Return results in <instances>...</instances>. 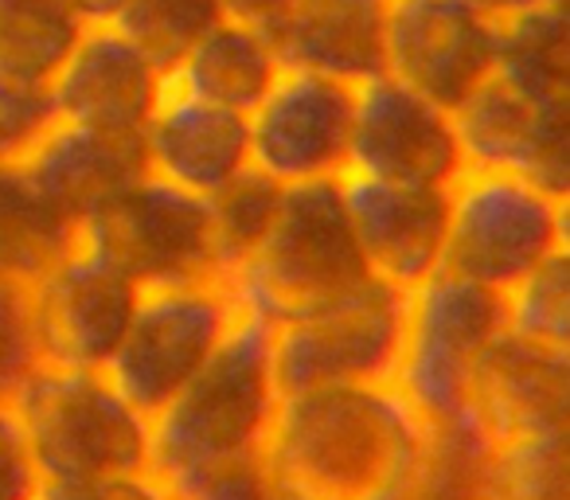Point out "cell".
<instances>
[{
	"mask_svg": "<svg viewBox=\"0 0 570 500\" xmlns=\"http://www.w3.org/2000/svg\"><path fill=\"white\" fill-rule=\"evenodd\" d=\"M356 87L302 67H282L274 87L246 114L250 168L282 188L341 180L348 173V137Z\"/></svg>",
	"mask_w": 570,
	"mask_h": 500,
	"instance_id": "11",
	"label": "cell"
},
{
	"mask_svg": "<svg viewBox=\"0 0 570 500\" xmlns=\"http://www.w3.org/2000/svg\"><path fill=\"white\" fill-rule=\"evenodd\" d=\"M20 173L59 219L79 227L87 215L141 180L149 165L141 134H102L71 121H51L24 153Z\"/></svg>",
	"mask_w": 570,
	"mask_h": 500,
	"instance_id": "18",
	"label": "cell"
},
{
	"mask_svg": "<svg viewBox=\"0 0 570 500\" xmlns=\"http://www.w3.org/2000/svg\"><path fill=\"white\" fill-rule=\"evenodd\" d=\"M348 173L414 188H450L465 173L453 114L391 79L387 71L360 82Z\"/></svg>",
	"mask_w": 570,
	"mask_h": 500,
	"instance_id": "13",
	"label": "cell"
},
{
	"mask_svg": "<svg viewBox=\"0 0 570 500\" xmlns=\"http://www.w3.org/2000/svg\"><path fill=\"white\" fill-rule=\"evenodd\" d=\"M75 243L137 290L215 278L207 199L149 173L87 215Z\"/></svg>",
	"mask_w": 570,
	"mask_h": 500,
	"instance_id": "7",
	"label": "cell"
},
{
	"mask_svg": "<svg viewBox=\"0 0 570 500\" xmlns=\"http://www.w3.org/2000/svg\"><path fill=\"white\" fill-rule=\"evenodd\" d=\"M274 56L282 67L352 87L375 79L383 75V0H294Z\"/></svg>",
	"mask_w": 570,
	"mask_h": 500,
	"instance_id": "20",
	"label": "cell"
},
{
	"mask_svg": "<svg viewBox=\"0 0 570 500\" xmlns=\"http://www.w3.org/2000/svg\"><path fill=\"white\" fill-rule=\"evenodd\" d=\"M277 204H282V184L262 176L258 168H243L235 180L207 196L215 278L227 282L258 251L277 215Z\"/></svg>",
	"mask_w": 570,
	"mask_h": 500,
	"instance_id": "25",
	"label": "cell"
},
{
	"mask_svg": "<svg viewBox=\"0 0 570 500\" xmlns=\"http://www.w3.org/2000/svg\"><path fill=\"white\" fill-rule=\"evenodd\" d=\"M40 500H173V492L153 469H134L79 481H43Z\"/></svg>",
	"mask_w": 570,
	"mask_h": 500,
	"instance_id": "31",
	"label": "cell"
},
{
	"mask_svg": "<svg viewBox=\"0 0 570 500\" xmlns=\"http://www.w3.org/2000/svg\"><path fill=\"white\" fill-rule=\"evenodd\" d=\"M141 290L79 243L24 286L36 364L106 372Z\"/></svg>",
	"mask_w": 570,
	"mask_h": 500,
	"instance_id": "10",
	"label": "cell"
},
{
	"mask_svg": "<svg viewBox=\"0 0 570 500\" xmlns=\"http://www.w3.org/2000/svg\"><path fill=\"white\" fill-rule=\"evenodd\" d=\"M481 500H570L567 430L481 453Z\"/></svg>",
	"mask_w": 570,
	"mask_h": 500,
	"instance_id": "26",
	"label": "cell"
},
{
	"mask_svg": "<svg viewBox=\"0 0 570 500\" xmlns=\"http://www.w3.org/2000/svg\"><path fill=\"white\" fill-rule=\"evenodd\" d=\"M223 20L219 0H121L114 24L134 48H141L160 71H173L180 56Z\"/></svg>",
	"mask_w": 570,
	"mask_h": 500,
	"instance_id": "27",
	"label": "cell"
},
{
	"mask_svg": "<svg viewBox=\"0 0 570 500\" xmlns=\"http://www.w3.org/2000/svg\"><path fill=\"white\" fill-rule=\"evenodd\" d=\"M9 403L32 445L43 481H79L149 469V414L106 372L36 364L12 383Z\"/></svg>",
	"mask_w": 570,
	"mask_h": 500,
	"instance_id": "4",
	"label": "cell"
},
{
	"mask_svg": "<svg viewBox=\"0 0 570 500\" xmlns=\"http://www.w3.org/2000/svg\"><path fill=\"white\" fill-rule=\"evenodd\" d=\"M504 329L551 349H570V246L504 290Z\"/></svg>",
	"mask_w": 570,
	"mask_h": 500,
	"instance_id": "28",
	"label": "cell"
},
{
	"mask_svg": "<svg viewBox=\"0 0 570 500\" xmlns=\"http://www.w3.org/2000/svg\"><path fill=\"white\" fill-rule=\"evenodd\" d=\"M141 149L149 176L176 184L191 196H212L223 184L250 168L246 114L199 102L165 82L153 118L141 129Z\"/></svg>",
	"mask_w": 570,
	"mask_h": 500,
	"instance_id": "19",
	"label": "cell"
},
{
	"mask_svg": "<svg viewBox=\"0 0 570 500\" xmlns=\"http://www.w3.org/2000/svg\"><path fill=\"white\" fill-rule=\"evenodd\" d=\"M406 290L372 278L336 302L274 329L269 360L282 395L336 383H380L395 375Z\"/></svg>",
	"mask_w": 570,
	"mask_h": 500,
	"instance_id": "9",
	"label": "cell"
},
{
	"mask_svg": "<svg viewBox=\"0 0 570 500\" xmlns=\"http://www.w3.org/2000/svg\"><path fill=\"white\" fill-rule=\"evenodd\" d=\"M71 246V223L36 196L20 165H0V278L28 286Z\"/></svg>",
	"mask_w": 570,
	"mask_h": 500,
	"instance_id": "24",
	"label": "cell"
},
{
	"mask_svg": "<svg viewBox=\"0 0 570 500\" xmlns=\"http://www.w3.org/2000/svg\"><path fill=\"white\" fill-rule=\"evenodd\" d=\"M277 71H282V63L262 36L246 32L230 20H219L184 51L180 63L165 75V82L180 95L199 98V102L250 114L262 102V95L274 87Z\"/></svg>",
	"mask_w": 570,
	"mask_h": 500,
	"instance_id": "21",
	"label": "cell"
},
{
	"mask_svg": "<svg viewBox=\"0 0 570 500\" xmlns=\"http://www.w3.org/2000/svg\"><path fill=\"white\" fill-rule=\"evenodd\" d=\"M235 321L238 305L219 278L141 290L106 375L137 411L157 414L215 356Z\"/></svg>",
	"mask_w": 570,
	"mask_h": 500,
	"instance_id": "8",
	"label": "cell"
},
{
	"mask_svg": "<svg viewBox=\"0 0 570 500\" xmlns=\"http://www.w3.org/2000/svg\"><path fill=\"white\" fill-rule=\"evenodd\" d=\"M341 192L372 278L414 290L442 271L450 188H414L344 173Z\"/></svg>",
	"mask_w": 570,
	"mask_h": 500,
	"instance_id": "17",
	"label": "cell"
},
{
	"mask_svg": "<svg viewBox=\"0 0 570 500\" xmlns=\"http://www.w3.org/2000/svg\"><path fill=\"white\" fill-rule=\"evenodd\" d=\"M43 477L20 427L17 406L0 395V500H40Z\"/></svg>",
	"mask_w": 570,
	"mask_h": 500,
	"instance_id": "30",
	"label": "cell"
},
{
	"mask_svg": "<svg viewBox=\"0 0 570 500\" xmlns=\"http://www.w3.org/2000/svg\"><path fill=\"white\" fill-rule=\"evenodd\" d=\"M465 168L528 176L554 199L570 192V106H535L489 75L453 106Z\"/></svg>",
	"mask_w": 570,
	"mask_h": 500,
	"instance_id": "15",
	"label": "cell"
},
{
	"mask_svg": "<svg viewBox=\"0 0 570 500\" xmlns=\"http://www.w3.org/2000/svg\"><path fill=\"white\" fill-rule=\"evenodd\" d=\"M71 4L79 9V17L87 20V24H95V20H110L121 0H71Z\"/></svg>",
	"mask_w": 570,
	"mask_h": 500,
	"instance_id": "34",
	"label": "cell"
},
{
	"mask_svg": "<svg viewBox=\"0 0 570 500\" xmlns=\"http://www.w3.org/2000/svg\"><path fill=\"white\" fill-rule=\"evenodd\" d=\"M492 75L535 106H570V20L567 0H551L497 24Z\"/></svg>",
	"mask_w": 570,
	"mask_h": 500,
	"instance_id": "22",
	"label": "cell"
},
{
	"mask_svg": "<svg viewBox=\"0 0 570 500\" xmlns=\"http://www.w3.org/2000/svg\"><path fill=\"white\" fill-rule=\"evenodd\" d=\"M504 329V294L450 271L406 290L395 383L438 438H458L465 388L484 344Z\"/></svg>",
	"mask_w": 570,
	"mask_h": 500,
	"instance_id": "5",
	"label": "cell"
},
{
	"mask_svg": "<svg viewBox=\"0 0 570 500\" xmlns=\"http://www.w3.org/2000/svg\"><path fill=\"white\" fill-rule=\"evenodd\" d=\"M567 419L570 349H551L500 329L469 375L458 438L481 458L497 445L567 430Z\"/></svg>",
	"mask_w": 570,
	"mask_h": 500,
	"instance_id": "12",
	"label": "cell"
},
{
	"mask_svg": "<svg viewBox=\"0 0 570 500\" xmlns=\"http://www.w3.org/2000/svg\"><path fill=\"white\" fill-rule=\"evenodd\" d=\"M219 9H223V20L262 36V40L274 48L277 32H282L285 20H289L294 0H219Z\"/></svg>",
	"mask_w": 570,
	"mask_h": 500,
	"instance_id": "32",
	"label": "cell"
},
{
	"mask_svg": "<svg viewBox=\"0 0 570 500\" xmlns=\"http://www.w3.org/2000/svg\"><path fill=\"white\" fill-rule=\"evenodd\" d=\"M383 4H387V0H383Z\"/></svg>",
	"mask_w": 570,
	"mask_h": 500,
	"instance_id": "35",
	"label": "cell"
},
{
	"mask_svg": "<svg viewBox=\"0 0 570 500\" xmlns=\"http://www.w3.org/2000/svg\"><path fill=\"white\" fill-rule=\"evenodd\" d=\"M497 63V24L461 0H387L383 71L430 102L453 106L481 87Z\"/></svg>",
	"mask_w": 570,
	"mask_h": 500,
	"instance_id": "14",
	"label": "cell"
},
{
	"mask_svg": "<svg viewBox=\"0 0 570 500\" xmlns=\"http://www.w3.org/2000/svg\"><path fill=\"white\" fill-rule=\"evenodd\" d=\"M269 344L274 329L238 313L215 356L149 414V469L168 484L173 500L199 481L258 465L282 399Z\"/></svg>",
	"mask_w": 570,
	"mask_h": 500,
	"instance_id": "2",
	"label": "cell"
},
{
	"mask_svg": "<svg viewBox=\"0 0 570 500\" xmlns=\"http://www.w3.org/2000/svg\"><path fill=\"white\" fill-rule=\"evenodd\" d=\"M51 121L48 90H24L0 79V165H20Z\"/></svg>",
	"mask_w": 570,
	"mask_h": 500,
	"instance_id": "29",
	"label": "cell"
},
{
	"mask_svg": "<svg viewBox=\"0 0 570 500\" xmlns=\"http://www.w3.org/2000/svg\"><path fill=\"white\" fill-rule=\"evenodd\" d=\"M465 9H473L476 17H484L489 24H504V20L520 17L528 9H539V4H551V0H461Z\"/></svg>",
	"mask_w": 570,
	"mask_h": 500,
	"instance_id": "33",
	"label": "cell"
},
{
	"mask_svg": "<svg viewBox=\"0 0 570 500\" xmlns=\"http://www.w3.org/2000/svg\"><path fill=\"white\" fill-rule=\"evenodd\" d=\"M438 434L391 380L277 399L258 465L269 500H414Z\"/></svg>",
	"mask_w": 570,
	"mask_h": 500,
	"instance_id": "1",
	"label": "cell"
},
{
	"mask_svg": "<svg viewBox=\"0 0 570 500\" xmlns=\"http://www.w3.org/2000/svg\"><path fill=\"white\" fill-rule=\"evenodd\" d=\"M562 246H570L567 199L528 176L465 168L450 184L442 271L504 294Z\"/></svg>",
	"mask_w": 570,
	"mask_h": 500,
	"instance_id": "6",
	"label": "cell"
},
{
	"mask_svg": "<svg viewBox=\"0 0 570 500\" xmlns=\"http://www.w3.org/2000/svg\"><path fill=\"white\" fill-rule=\"evenodd\" d=\"M82 28L71 0H0V79L48 90Z\"/></svg>",
	"mask_w": 570,
	"mask_h": 500,
	"instance_id": "23",
	"label": "cell"
},
{
	"mask_svg": "<svg viewBox=\"0 0 570 500\" xmlns=\"http://www.w3.org/2000/svg\"><path fill=\"white\" fill-rule=\"evenodd\" d=\"M160 95L165 71L106 20L82 28L79 43L48 87L56 121L102 134H141Z\"/></svg>",
	"mask_w": 570,
	"mask_h": 500,
	"instance_id": "16",
	"label": "cell"
},
{
	"mask_svg": "<svg viewBox=\"0 0 570 500\" xmlns=\"http://www.w3.org/2000/svg\"><path fill=\"white\" fill-rule=\"evenodd\" d=\"M364 282H372V274L352 231L341 180H309L282 188L266 238L230 274L227 290L238 313L277 329Z\"/></svg>",
	"mask_w": 570,
	"mask_h": 500,
	"instance_id": "3",
	"label": "cell"
}]
</instances>
